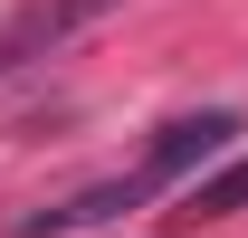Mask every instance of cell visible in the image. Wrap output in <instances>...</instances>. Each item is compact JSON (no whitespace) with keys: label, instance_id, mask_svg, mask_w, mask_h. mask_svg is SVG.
<instances>
[{"label":"cell","instance_id":"7a4b0ae2","mask_svg":"<svg viewBox=\"0 0 248 238\" xmlns=\"http://www.w3.org/2000/svg\"><path fill=\"white\" fill-rule=\"evenodd\" d=\"M248 209V152L229 162V172H210V181H191V200H182V219H239Z\"/></svg>","mask_w":248,"mask_h":238},{"label":"cell","instance_id":"6da1fadb","mask_svg":"<svg viewBox=\"0 0 248 238\" xmlns=\"http://www.w3.org/2000/svg\"><path fill=\"white\" fill-rule=\"evenodd\" d=\"M248 124L229 115V105H201V115H172L153 134V152L134 162V172H115V181H86V191H67L58 209H38V219H19L10 238H77V229H105V219H124V209H143V200H162L172 181H191L210 152H229Z\"/></svg>","mask_w":248,"mask_h":238}]
</instances>
